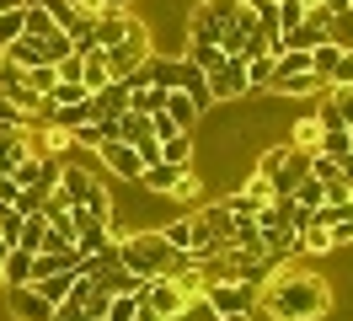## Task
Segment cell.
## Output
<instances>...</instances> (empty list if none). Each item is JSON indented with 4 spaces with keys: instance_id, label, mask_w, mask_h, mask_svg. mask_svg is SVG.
I'll return each instance as SVG.
<instances>
[{
    "instance_id": "47",
    "label": "cell",
    "mask_w": 353,
    "mask_h": 321,
    "mask_svg": "<svg viewBox=\"0 0 353 321\" xmlns=\"http://www.w3.org/2000/svg\"><path fill=\"white\" fill-rule=\"evenodd\" d=\"M305 6H327V11H337V6H348V0H305Z\"/></svg>"
},
{
    "instance_id": "51",
    "label": "cell",
    "mask_w": 353,
    "mask_h": 321,
    "mask_svg": "<svg viewBox=\"0 0 353 321\" xmlns=\"http://www.w3.org/2000/svg\"><path fill=\"white\" fill-rule=\"evenodd\" d=\"M348 155H353V128H348Z\"/></svg>"
},
{
    "instance_id": "23",
    "label": "cell",
    "mask_w": 353,
    "mask_h": 321,
    "mask_svg": "<svg viewBox=\"0 0 353 321\" xmlns=\"http://www.w3.org/2000/svg\"><path fill=\"white\" fill-rule=\"evenodd\" d=\"M284 145H294V150H305V155H316V150H321V124H316V118H300V124L289 128Z\"/></svg>"
},
{
    "instance_id": "42",
    "label": "cell",
    "mask_w": 353,
    "mask_h": 321,
    "mask_svg": "<svg viewBox=\"0 0 353 321\" xmlns=\"http://www.w3.org/2000/svg\"><path fill=\"white\" fill-rule=\"evenodd\" d=\"M54 321H86V311H81L75 300H59V305H54Z\"/></svg>"
},
{
    "instance_id": "16",
    "label": "cell",
    "mask_w": 353,
    "mask_h": 321,
    "mask_svg": "<svg viewBox=\"0 0 353 321\" xmlns=\"http://www.w3.org/2000/svg\"><path fill=\"white\" fill-rule=\"evenodd\" d=\"M91 107H97V118H123L129 113V86L123 81H108L91 91Z\"/></svg>"
},
{
    "instance_id": "31",
    "label": "cell",
    "mask_w": 353,
    "mask_h": 321,
    "mask_svg": "<svg viewBox=\"0 0 353 321\" xmlns=\"http://www.w3.org/2000/svg\"><path fill=\"white\" fill-rule=\"evenodd\" d=\"M236 193H241V198H252L257 209H263V204H273V188H268V177H263V171H252V177H246Z\"/></svg>"
},
{
    "instance_id": "1",
    "label": "cell",
    "mask_w": 353,
    "mask_h": 321,
    "mask_svg": "<svg viewBox=\"0 0 353 321\" xmlns=\"http://www.w3.org/2000/svg\"><path fill=\"white\" fill-rule=\"evenodd\" d=\"M257 311L268 321H316L332 311V284L321 273H305V268L284 262L257 284Z\"/></svg>"
},
{
    "instance_id": "54",
    "label": "cell",
    "mask_w": 353,
    "mask_h": 321,
    "mask_svg": "<svg viewBox=\"0 0 353 321\" xmlns=\"http://www.w3.org/2000/svg\"><path fill=\"white\" fill-rule=\"evenodd\" d=\"M348 11H353V0H348Z\"/></svg>"
},
{
    "instance_id": "29",
    "label": "cell",
    "mask_w": 353,
    "mask_h": 321,
    "mask_svg": "<svg viewBox=\"0 0 353 321\" xmlns=\"http://www.w3.org/2000/svg\"><path fill=\"white\" fill-rule=\"evenodd\" d=\"M268 81H273V54L246 59V86H252V91H268Z\"/></svg>"
},
{
    "instance_id": "32",
    "label": "cell",
    "mask_w": 353,
    "mask_h": 321,
    "mask_svg": "<svg viewBox=\"0 0 353 321\" xmlns=\"http://www.w3.org/2000/svg\"><path fill=\"white\" fill-rule=\"evenodd\" d=\"M102 316H108V321H134V316H139V295H112Z\"/></svg>"
},
{
    "instance_id": "40",
    "label": "cell",
    "mask_w": 353,
    "mask_h": 321,
    "mask_svg": "<svg viewBox=\"0 0 353 321\" xmlns=\"http://www.w3.org/2000/svg\"><path fill=\"white\" fill-rule=\"evenodd\" d=\"M150 134H155V139H172V134H188V128H176L166 113H150Z\"/></svg>"
},
{
    "instance_id": "21",
    "label": "cell",
    "mask_w": 353,
    "mask_h": 321,
    "mask_svg": "<svg viewBox=\"0 0 353 321\" xmlns=\"http://www.w3.org/2000/svg\"><path fill=\"white\" fill-rule=\"evenodd\" d=\"M337 59H343V48H337V43H316V48H310V75L327 86L332 70H337Z\"/></svg>"
},
{
    "instance_id": "8",
    "label": "cell",
    "mask_w": 353,
    "mask_h": 321,
    "mask_svg": "<svg viewBox=\"0 0 353 321\" xmlns=\"http://www.w3.org/2000/svg\"><path fill=\"white\" fill-rule=\"evenodd\" d=\"M139 32H145V21L134 17V11H112V17H97L91 21V38H97V48H123V43L129 38H139Z\"/></svg>"
},
{
    "instance_id": "5",
    "label": "cell",
    "mask_w": 353,
    "mask_h": 321,
    "mask_svg": "<svg viewBox=\"0 0 353 321\" xmlns=\"http://www.w3.org/2000/svg\"><path fill=\"white\" fill-rule=\"evenodd\" d=\"M209 305L220 316H252L257 311V284H241V278H220V284H203Z\"/></svg>"
},
{
    "instance_id": "44",
    "label": "cell",
    "mask_w": 353,
    "mask_h": 321,
    "mask_svg": "<svg viewBox=\"0 0 353 321\" xmlns=\"http://www.w3.org/2000/svg\"><path fill=\"white\" fill-rule=\"evenodd\" d=\"M17 193H22V188H17L11 177H0V209H11V204H17Z\"/></svg>"
},
{
    "instance_id": "7",
    "label": "cell",
    "mask_w": 353,
    "mask_h": 321,
    "mask_svg": "<svg viewBox=\"0 0 353 321\" xmlns=\"http://www.w3.org/2000/svg\"><path fill=\"white\" fill-rule=\"evenodd\" d=\"M134 295H139V305H150L161 321L176 316V311L188 305V289H182L176 278H139V289H134Z\"/></svg>"
},
{
    "instance_id": "27",
    "label": "cell",
    "mask_w": 353,
    "mask_h": 321,
    "mask_svg": "<svg viewBox=\"0 0 353 321\" xmlns=\"http://www.w3.org/2000/svg\"><path fill=\"white\" fill-rule=\"evenodd\" d=\"M22 81H27V91L48 97V91L59 86V70H54V64H32V70H22Z\"/></svg>"
},
{
    "instance_id": "12",
    "label": "cell",
    "mask_w": 353,
    "mask_h": 321,
    "mask_svg": "<svg viewBox=\"0 0 353 321\" xmlns=\"http://www.w3.org/2000/svg\"><path fill=\"white\" fill-rule=\"evenodd\" d=\"M108 59H112V81H123V75H134L139 64L150 59V27H145L139 38H129V43H123V48H112Z\"/></svg>"
},
{
    "instance_id": "48",
    "label": "cell",
    "mask_w": 353,
    "mask_h": 321,
    "mask_svg": "<svg viewBox=\"0 0 353 321\" xmlns=\"http://www.w3.org/2000/svg\"><path fill=\"white\" fill-rule=\"evenodd\" d=\"M17 6H22V0H0V11H17Z\"/></svg>"
},
{
    "instance_id": "35",
    "label": "cell",
    "mask_w": 353,
    "mask_h": 321,
    "mask_svg": "<svg viewBox=\"0 0 353 321\" xmlns=\"http://www.w3.org/2000/svg\"><path fill=\"white\" fill-rule=\"evenodd\" d=\"M273 6H279V32H289V27L305 21V0H273Z\"/></svg>"
},
{
    "instance_id": "41",
    "label": "cell",
    "mask_w": 353,
    "mask_h": 321,
    "mask_svg": "<svg viewBox=\"0 0 353 321\" xmlns=\"http://www.w3.org/2000/svg\"><path fill=\"white\" fill-rule=\"evenodd\" d=\"M54 70H59V81H81V54H65Z\"/></svg>"
},
{
    "instance_id": "3",
    "label": "cell",
    "mask_w": 353,
    "mask_h": 321,
    "mask_svg": "<svg viewBox=\"0 0 353 321\" xmlns=\"http://www.w3.org/2000/svg\"><path fill=\"white\" fill-rule=\"evenodd\" d=\"M59 193L70 198V209H81V214H91V220H102V225H108L112 198H108V188H102V177L86 171L81 161H70V155H65V166H59Z\"/></svg>"
},
{
    "instance_id": "19",
    "label": "cell",
    "mask_w": 353,
    "mask_h": 321,
    "mask_svg": "<svg viewBox=\"0 0 353 321\" xmlns=\"http://www.w3.org/2000/svg\"><path fill=\"white\" fill-rule=\"evenodd\" d=\"M54 32H65V27H59V21L48 17L43 6H22V38L43 43V38H54Z\"/></svg>"
},
{
    "instance_id": "52",
    "label": "cell",
    "mask_w": 353,
    "mask_h": 321,
    "mask_svg": "<svg viewBox=\"0 0 353 321\" xmlns=\"http://www.w3.org/2000/svg\"><path fill=\"white\" fill-rule=\"evenodd\" d=\"M86 321H108V316H86Z\"/></svg>"
},
{
    "instance_id": "25",
    "label": "cell",
    "mask_w": 353,
    "mask_h": 321,
    "mask_svg": "<svg viewBox=\"0 0 353 321\" xmlns=\"http://www.w3.org/2000/svg\"><path fill=\"white\" fill-rule=\"evenodd\" d=\"M43 231H48L43 209H38V214H27V220H22V235H17V246H22V252H32V257H38V246H43Z\"/></svg>"
},
{
    "instance_id": "26",
    "label": "cell",
    "mask_w": 353,
    "mask_h": 321,
    "mask_svg": "<svg viewBox=\"0 0 353 321\" xmlns=\"http://www.w3.org/2000/svg\"><path fill=\"white\" fill-rule=\"evenodd\" d=\"M70 284H75V273H48V278H32V289H38L48 305H59V300L70 295Z\"/></svg>"
},
{
    "instance_id": "13",
    "label": "cell",
    "mask_w": 353,
    "mask_h": 321,
    "mask_svg": "<svg viewBox=\"0 0 353 321\" xmlns=\"http://www.w3.org/2000/svg\"><path fill=\"white\" fill-rule=\"evenodd\" d=\"M182 32H188V48H193V43H220V32H225V21L214 17V11H209V6H193V11H188V21H182Z\"/></svg>"
},
{
    "instance_id": "34",
    "label": "cell",
    "mask_w": 353,
    "mask_h": 321,
    "mask_svg": "<svg viewBox=\"0 0 353 321\" xmlns=\"http://www.w3.org/2000/svg\"><path fill=\"white\" fill-rule=\"evenodd\" d=\"M321 155L343 161V155H348V128H321Z\"/></svg>"
},
{
    "instance_id": "9",
    "label": "cell",
    "mask_w": 353,
    "mask_h": 321,
    "mask_svg": "<svg viewBox=\"0 0 353 321\" xmlns=\"http://www.w3.org/2000/svg\"><path fill=\"white\" fill-rule=\"evenodd\" d=\"M97 161H102V171H112L118 182H139V171H145V161H139V150L123 145V139H108V145L91 150Z\"/></svg>"
},
{
    "instance_id": "53",
    "label": "cell",
    "mask_w": 353,
    "mask_h": 321,
    "mask_svg": "<svg viewBox=\"0 0 353 321\" xmlns=\"http://www.w3.org/2000/svg\"><path fill=\"white\" fill-rule=\"evenodd\" d=\"M241 6H257V0H241Z\"/></svg>"
},
{
    "instance_id": "39",
    "label": "cell",
    "mask_w": 353,
    "mask_h": 321,
    "mask_svg": "<svg viewBox=\"0 0 353 321\" xmlns=\"http://www.w3.org/2000/svg\"><path fill=\"white\" fill-rule=\"evenodd\" d=\"M0 128H27V113L17 102H6V97H0Z\"/></svg>"
},
{
    "instance_id": "36",
    "label": "cell",
    "mask_w": 353,
    "mask_h": 321,
    "mask_svg": "<svg viewBox=\"0 0 353 321\" xmlns=\"http://www.w3.org/2000/svg\"><path fill=\"white\" fill-rule=\"evenodd\" d=\"M343 86H353V48H343V59H337V70H332L327 91H343Z\"/></svg>"
},
{
    "instance_id": "17",
    "label": "cell",
    "mask_w": 353,
    "mask_h": 321,
    "mask_svg": "<svg viewBox=\"0 0 353 321\" xmlns=\"http://www.w3.org/2000/svg\"><path fill=\"white\" fill-rule=\"evenodd\" d=\"M22 284H32V252L11 246L6 262H0V289H22Z\"/></svg>"
},
{
    "instance_id": "38",
    "label": "cell",
    "mask_w": 353,
    "mask_h": 321,
    "mask_svg": "<svg viewBox=\"0 0 353 321\" xmlns=\"http://www.w3.org/2000/svg\"><path fill=\"white\" fill-rule=\"evenodd\" d=\"M70 246H75V241H70V231L48 225V231H43V246H38V252H70Z\"/></svg>"
},
{
    "instance_id": "46",
    "label": "cell",
    "mask_w": 353,
    "mask_h": 321,
    "mask_svg": "<svg viewBox=\"0 0 353 321\" xmlns=\"http://www.w3.org/2000/svg\"><path fill=\"white\" fill-rule=\"evenodd\" d=\"M337 177L348 182V193H353V155H343V166H337Z\"/></svg>"
},
{
    "instance_id": "22",
    "label": "cell",
    "mask_w": 353,
    "mask_h": 321,
    "mask_svg": "<svg viewBox=\"0 0 353 321\" xmlns=\"http://www.w3.org/2000/svg\"><path fill=\"white\" fill-rule=\"evenodd\" d=\"M161 107H166V91H161V86H129V113H145V118H150Z\"/></svg>"
},
{
    "instance_id": "43",
    "label": "cell",
    "mask_w": 353,
    "mask_h": 321,
    "mask_svg": "<svg viewBox=\"0 0 353 321\" xmlns=\"http://www.w3.org/2000/svg\"><path fill=\"white\" fill-rule=\"evenodd\" d=\"M134 150H139V161H145V166L161 161V139H145V145H134Z\"/></svg>"
},
{
    "instance_id": "6",
    "label": "cell",
    "mask_w": 353,
    "mask_h": 321,
    "mask_svg": "<svg viewBox=\"0 0 353 321\" xmlns=\"http://www.w3.org/2000/svg\"><path fill=\"white\" fill-rule=\"evenodd\" d=\"M203 81H209V102H241V97H252V86H246V59H230V54H225Z\"/></svg>"
},
{
    "instance_id": "33",
    "label": "cell",
    "mask_w": 353,
    "mask_h": 321,
    "mask_svg": "<svg viewBox=\"0 0 353 321\" xmlns=\"http://www.w3.org/2000/svg\"><path fill=\"white\" fill-rule=\"evenodd\" d=\"M17 38H22V6H17V11H0V54H6Z\"/></svg>"
},
{
    "instance_id": "10",
    "label": "cell",
    "mask_w": 353,
    "mask_h": 321,
    "mask_svg": "<svg viewBox=\"0 0 353 321\" xmlns=\"http://www.w3.org/2000/svg\"><path fill=\"white\" fill-rule=\"evenodd\" d=\"M166 118H172L176 128H188V134H199V118L209 113V107L193 97V91H166V107H161Z\"/></svg>"
},
{
    "instance_id": "20",
    "label": "cell",
    "mask_w": 353,
    "mask_h": 321,
    "mask_svg": "<svg viewBox=\"0 0 353 321\" xmlns=\"http://www.w3.org/2000/svg\"><path fill=\"white\" fill-rule=\"evenodd\" d=\"M112 241H108V225H102V220H86V225H81V231H75V252L81 257H97V252H108Z\"/></svg>"
},
{
    "instance_id": "37",
    "label": "cell",
    "mask_w": 353,
    "mask_h": 321,
    "mask_svg": "<svg viewBox=\"0 0 353 321\" xmlns=\"http://www.w3.org/2000/svg\"><path fill=\"white\" fill-rule=\"evenodd\" d=\"M337 166H343V161H332V155H321V150L310 155V177H316V182H332V177H337Z\"/></svg>"
},
{
    "instance_id": "14",
    "label": "cell",
    "mask_w": 353,
    "mask_h": 321,
    "mask_svg": "<svg viewBox=\"0 0 353 321\" xmlns=\"http://www.w3.org/2000/svg\"><path fill=\"white\" fill-rule=\"evenodd\" d=\"M161 161H166V166H182V171H199V134H172V139H161Z\"/></svg>"
},
{
    "instance_id": "2",
    "label": "cell",
    "mask_w": 353,
    "mask_h": 321,
    "mask_svg": "<svg viewBox=\"0 0 353 321\" xmlns=\"http://www.w3.org/2000/svg\"><path fill=\"white\" fill-rule=\"evenodd\" d=\"M118 262H123L134 278H182L193 268V257L176 252L161 231H134L129 241H118Z\"/></svg>"
},
{
    "instance_id": "18",
    "label": "cell",
    "mask_w": 353,
    "mask_h": 321,
    "mask_svg": "<svg viewBox=\"0 0 353 321\" xmlns=\"http://www.w3.org/2000/svg\"><path fill=\"white\" fill-rule=\"evenodd\" d=\"M268 91H273V97H321L327 86L305 70V75H273V86H268Z\"/></svg>"
},
{
    "instance_id": "15",
    "label": "cell",
    "mask_w": 353,
    "mask_h": 321,
    "mask_svg": "<svg viewBox=\"0 0 353 321\" xmlns=\"http://www.w3.org/2000/svg\"><path fill=\"white\" fill-rule=\"evenodd\" d=\"M182 177H188L182 166H166V161H155V166L139 171V188H145V193H161V198H172V193L182 188Z\"/></svg>"
},
{
    "instance_id": "30",
    "label": "cell",
    "mask_w": 353,
    "mask_h": 321,
    "mask_svg": "<svg viewBox=\"0 0 353 321\" xmlns=\"http://www.w3.org/2000/svg\"><path fill=\"white\" fill-rule=\"evenodd\" d=\"M294 204H305V209H321V198H327V182H316V177H300V188L289 193Z\"/></svg>"
},
{
    "instance_id": "24",
    "label": "cell",
    "mask_w": 353,
    "mask_h": 321,
    "mask_svg": "<svg viewBox=\"0 0 353 321\" xmlns=\"http://www.w3.org/2000/svg\"><path fill=\"white\" fill-rule=\"evenodd\" d=\"M118 139H123V145H145V139H155L150 118H145V113H123V118H118Z\"/></svg>"
},
{
    "instance_id": "45",
    "label": "cell",
    "mask_w": 353,
    "mask_h": 321,
    "mask_svg": "<svg viewBox=\"0 0 353 321\" xmlns=\"http://www.w3.org/2000/svg\"><path fill=\"white\" fill-rule=\"evenodd\" d=\"M337 102H343V118H348V128H353V86H343V91H337Z\"/></svg>"
},
{
    "instance_id": "11",
    "label": "cell",
    "mask_w": 353,
    "mask_h": 321,
    "mask_svg": "<svg viewBox=\"0 0 353 321\" xmlns=\"http://www.w3.org/2000/svg\"><path fill=\"white\" fill-rule=\"evenodd\" d=\"M6 300H11V316L17 321H54V305H48L32 284H22V289H6Z\"/></svg>"
},
{
    "instance_id": "49",
    "label": "cell",
    "mask_w": 353,
    "mask_h": 321,
    "mask_svg": "<svg viewBox=\"0 0 353 321\" xmlns=\"http://www.w3.org/2000/svg\"><path fill=\"white\" fill-rule=\"evenodd\" d=\"M220 321H252V316H220Z\"/></svg>"
},
{
    "instance_id": "4",
    "label": "cell",
    "mask_w": 353,
    "mask_h": 321,
    "mask_svg": "<svg viewBox=\"0 0 353 321\" xmlns=\"http://www.w3.org/2000/svg\"><path fill=\"white\" fill-rule=\"evenodd\" d=\"M252 171H263L268 177V188H273V198H289V193L300 188V177H310V155L305 150H294V145H273L257 155V166Z\"/></svg>"
},
{
    "instance_id": "28",
    "label": "cell",
    "mask_w": 353,
    "mask_h": 321,
    "mask_svg": "<svg viewBox=\"0 0 353 321\" xmlns=\"http://www.w3.org/2000/svg\"><path fill=\"white\" fill-rule=\"evenodd\" d=\"M86 97H91V91H86V81H59L54 91H48L54 113H59V107H70V102H86Z\"/></svg>"
},
{
    "instance_id": "50",
    "label": "cell",
    "mask_w": 353,
    "mask_h": 321,
    "mask_svg": "<svg viewBox=\"0 0 353 321\" xmlns=\"http://www.w3.org/2000/svg\"><path fill=\"white\" fill-rule=\"evenodd\" d=\"M22 6H48V0H22Z\"/></svg>"
}]
</instances>
